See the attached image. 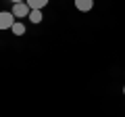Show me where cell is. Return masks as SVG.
Returning a JSON list of instances; mask_svg holds the SVG:
<instances>
[{"label":"cell","instance_id":"obj_1","mask_svg":"<svg viewBox=\"0 0 125 117\" xmlns=\"http://www.w3.org/2000/svg\"><path fill=\"white\" fill-rule=\"evenodd\" d=\"M10 13L15 15V19H17V21H21L23 17H29L31 9L27 6V2H19V4H13V9H10Z\"/></svg>","mask_w":125,"mask_h":117},{"label":"cell","instance_id":"obj_2","mask_svg":"<svg viewBox=\"0 0 125 117\" xmlns=\"http://www.w3.org/2000/svg\"><path fill=\"white\" fill-rule=\"evenodd\" d=\"M15 15L10 11H0V29H10L15 25Z\"/></svg>","mask_w":125,"mask_h":117},{"label":"cell","instance_id":"obj_3","mask_svg":"<svg viewBox=\"0 0 125 117\" xmlns=\"http://www.w3.org/2000/svg\"><path fill=\"white\" fill-rule=\"evenodd\" d=\"M75 9L81 13H88L94 9V0H75Z\"/></svg>","mask_w":125,"mask_h":117},{"label":"cell","instance_id":"obj_4","mask_svg":"<svg viewBox=\"0 0 125 117\" xmlns=\"http://www.w3.org/2000/svg\"><path fill=\"white\" fill-rule=\"evenodd\" d=\"M25 2H27V6H29L31 11H42L50 0H25Z\"/></svg>","mask_w":125,"mask_h":117},{"label":"cell","instance_id":"obj_5","mask_svg":"<svg viewBox=\"0 0 125 117\" xmlns=\"http://www.w3.org/2000/svg\"><path fill=\"white\" fill-rule=\"evenodd\" d=\"M10 32H13L15 36H23V34H25V25H23V21H15V25L10 27Z\"/></svg>","mask_w":125,"mask_h":117},{"label":"cell","instance_id":"obj_6","mask_svg":"<svg viewBox=\"0 0 125 117\" xmlns=\"http://www.w3.org/2000/svg\"><path fill=\"white\" fill-rule=\"evenodd\" d=\"M27 19H29L31 23H42L44 15H42V11H31V13H29V17H27Z\"/></svg>","mask_w":125,"mask_h":117},{"label":"cell","instance_id":"obj_7","mask_svg":"<svg viewBox=\"0 0 125 117\" xmlns=\"http://www.w3.org/2000/svg\"><path fill=\"white\" fill-rule=\"evenodd\" d=\"M10 2H13V4H19V2H25V0H10Z\"/></svg>","mask_w":125,"mask_h":117},{"label":"cell","instance_id":"obj_8","mask_svg":"<svg viewBox=\"0 0 125 117\" xmlns=\"http://www.w3.org/2000/svg\"><path fill=\"white\" fill-rule=\"evenodd\" d=\"M123 96H125V86H123Z\"/></svg>","mask_w":125,"mask_h":117}]
</instances>
